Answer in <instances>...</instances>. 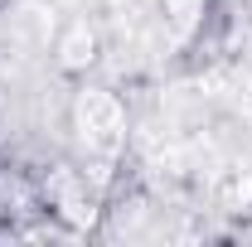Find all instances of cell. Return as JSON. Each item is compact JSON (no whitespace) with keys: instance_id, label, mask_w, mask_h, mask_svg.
Instances as JSON below:
<instances>
[{"instance_id":"cell-2","label":"cell","mask_w":252,"mask_h":247,"mask_svg":"<svg viewBox=\"0 0 252 247\" xmlns=\"http://www.w3.org/2000/svg\"><path fill=\"white\" fill-rule=\"evenodd\" d=\"M97 54H102V39H97V25H88V20H73L54 44V63L63 73H88Z\"/></svg>"},{"instance_id":"cell-1","label":"cell","mask_w":252,"mask_h":247,"mask_svg":"<svg viewBox=\"0 0 252 247\" xmlns=\"http://www.w3.org/2000/svg\"><path fill=\"white\" fill-rule=\"evenodd\" d=\"M73 122H78L83 146H88V151H102V155H112L117 146H122V136H126V112H122V102H117L112 93H102V88H93V93L78 97Z\"/></svg>"}]
</instances>
